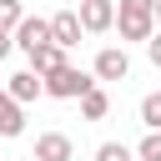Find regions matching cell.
Listing matches in <instances>:
<instances>
[{"mask_svg": "<svg viewBox=\"0 0 161 161\" xmlns=\"http://www.w3.org/2000/svg\"><path fill=\"white\" fill-rule=\"evenodd\" d=\"M151 5L156 0H121L116 5V25L111 30H121V40H151L156 35V20H151Z\"/></svg>", "mask_w": 161, "mask_h": 161, "instance_id": "obj_1", "label": "cell"}, {"mask_svg": "<svg viewBox=\"0 0 161 161\" xmlns=\"http://www.w3.org/2000/svg\"><path fill=\"white\" fill-rule=\"evenodd\" d=\"M91 86H96V75L75 70V65H60L55 75H45V80H40V91H45L50 101H80V96H86Z\"/></svg>", "mask_w": 161, "mask_h": 161, "instance_id": "obj_2", "label": "cell"}, {"mask_svg": "<svg viewBox=\"0 0 161 161\" xmlns=\"http://www.w3.org/2000/svg\"><path fill=\"white\" fill-rule=\"evenodd\" d=\"M91 75H96V86H101V80H126V75H131V55H126V45H101Z\"/></svg>", "mask_w": 161, "mask_h": 161, "instance_id": "obj_3", "label": "cell"}, {"mask_svg": "<svg viewBox=\"0 0 161 161\" xmlns=\"http://www.w3.org/2000/svg\"><path fill=\"white\" fill-rule=\"evenodd\" d=\"M30 161H75V141L65 131H40L30 146Z\"/></svg>", "mask_w": 161, "mask_h": 161, "instance_id": "obj_4", "label": "cell"}, {"mask_svg": "<svg viewBox=\"0 0 161 161\" xmlns=\"http://www.w3.org/2000/svg\"><path fill=\"white\" fill-rule=\"evenodd\" d=\"M75 20H80V30H86V35H101V30H111V25H116V0H80Z\"/></svg>", "mask_w": 161, "mask_h": 161, "instance_id": "obj_5", "label": "cell"}, {"mask_svg": "<svg viewBox=\"0 0 161 161\" xmlns=\"http://www.w3.org/2000/svg\"><path fill=\"white\" fill-rule=\"evenodd\" d=\"M10 40H15L25 55H35L40 45H50V20H40V15H25V20L10 30Z\"/></svg>", "mask_w": 161, "mask_h": 161, "instance_id": "obj_6", "label": "cell"}, {"mask_svg": "<svg viewBox=\"0 0 161 161\" xmlns=\"http://www.w3.org/2000/svg\"><path fill=\"white\" fill-rule=\"evenodd\" d=\"M80 20H75V10H60V15H50V45H60V50H75L80 45Z\"/></svg>", "mask_w": 161, "mask_h": 161, "instance_id": "obj_7", "label": "cell"}, {"mask_svg": "<svg viewBox=\"0 0 161 161\" xmlns=\"http://www.w3.org/2000/svg\"><path fill=\"white\" fill-rule=\"evenodd\" d=\"M60 65H70V60H65V50H60V45H40V50H35V55H30V75H40V80H45V75H55V70H60Z\"/></svg>", "mask_w": 161, "mask_h": 161, "instance_id": "obj_8", "label": "cell"}, {"mask_svg": "<svg viewBox=\"0 0 161 161\" xmlns=\"http://www.w3.org/2000/svg\"><path fill=\"white\" fill-rule=\"evenodd\" d=\"M5 96H10L15 106H25V101H35V96H40V75H30V70H15V75L5 80Z\"/></svg>", "mask_w": 161, "mask_h": 161, "instance_id": "obj_9", "label": "cell"}, {"mask_svg": "<svg viewBox=\"0 0 161 161\" xmlns=\"http://www.w3.org/2000/svg\"><path fill=\"white\" fill-rule=\"evenodd\" d=\"M106 111H111V96H106V86H91V91L80 96V116H86V121H106Z\"/></svg>", "mask_w": 161, "mask_h": 161, "instance_id": "obj_10", "label": "cell"}, {"mask_svg": "<svg viewBox=\"0 0 161 161\" xmlns=\"http://www.w3.org/2000/svg\"><path fill=\"white\" fill-rule=\"evenodd\" d=\"M20 131H25V111L0 91V136H20Z\"/></svg>", "mask_w": 161, "mask_h": 161, "instance_id": "obj_11", "label": "cell"}, {"mask_svg": "<svg viewBox=\"0 0 161 161\" xmlns=\"http://www.w3.org/2000/svg\"><path fill=\"white\" fill-rule=\"evenodd\" d=\"M141 126H146V131H161V91L141 96Z\"/></svg>", "mask_w": 161, "mask_h": 161, "instance_id": "obj_12", "label": "cell"}, {"mask_svg": "<svg viewBox=\"0 0 161 161\" xmlns=\"http://www.w3.org/2000/svg\"><path fill=\"white\" fill-rule=\"evenodd\" d=\"M96 161H136V151L126 141H101L96 146Z\"/></svg>", "mask_w": 161, "mask_h": 161, "instance_id": "obj_13", "label": "cell"}, {"mask_svg": "<svg viewBox=\"0 0 161 161\" xmlns=\"http://www.w3.org/2000/svg\"><path fill=\"white\" fill-rule=\"evenodd\" d=\"M20 20H25V5H20V0H0V30L10 35Z\"/></svg>", "mask_w": 161, "mask_h": 161, "instance_id": "obj_14", "label": "cell"}, {"mask_svg": "<svg viewBox=\"0 0 161 161\" xmlns=\"http://www.w3.org/2000/svg\"><path fill=\"white\" fill-rule=\"evenodd\" d=\"M136 161H161V131H146V136H141Z\"/></svg>", "mask_w": 161, "mask_h": 161, "instance_id": "obj_15", "label": "cell"}, {"mask_svg": "<svg viewBox=\"0 0 161 161\" xmlns=\"http://www.w3.org/2000/svg\"><path fill=\"white\" fill-rule=\"evenodd\" d=\"M146 60H151V65H156V70H161V30H156V35H151V40H146Z\"/></svg>", "mask_w": 161, "mask_h": 161, "instance_id": "obj_16", "label": "cell"}, {"mask_svg": "<svg viewBox=\"0 0 161 161\" xmlns=\"http://www.w3.org/2000/svg\"><path fill=\"white\" fill-rule=\"evenodd\" d=\"M10 50H15V40H10V35H5V30H0V60H5V55H10Z\"/></svg>", "mask_w": 161, "mask_h": 161, "instance_id": "obj_17", "label": "cell"}, {"mask_svg": "<svg viewBox=\"0 0 161 161\" xmlns=\"http://www.w3.org/2000/svg\"><path fill=\"white\" fill-rule=\"evenodd\" d=\"M151 20H156V30H161V0H156V5H151Z\"/></svg>", "mask_w": 161, "mask_h": 161, "instance_id": "obj_18", "label": "cell"}, {"mask_svg": "<svg viewBox=\"0 0 161 161\" xmlns=\"http://www.w3.org/2000/svg\"><path fill=\"white\" fill-rule=\"evenodd\" d=\"M25 161H30V156H25Z\"/></svg>", "mask_w": 161, "mask_h": 161, "instance_id": "obj_19", "label": "cell"}]
</instances>
